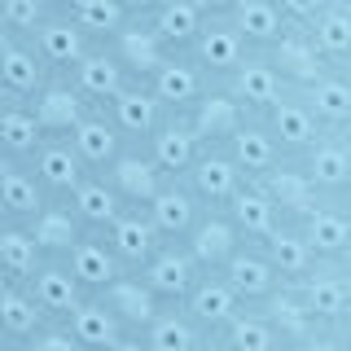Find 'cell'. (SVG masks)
I'll return each instance as SVG.
<instances>
[{
  "instance_id": "9c48e42d",
  "label": "cell",
  "mask_w": 351,
  "mask_h": 351,
  "mask_svg": "<svg viewBox=\"0 0 351 351\" xmlns=\"http://www.w3.org/2000/svg\"><path fill=\"white\" fill-rule=\"evenodd\" d=\"M219 88H224V93L233 97V101L246 110V114H263V110L277 101V97H281L290 84L281 80V71L272 66L268 53H255V49H250L246 58H241L237 71L228 75V80H219Z\"/></svg>"
},
{
  "instance_id": "603a6c76",
  "label": "cell",
  "mask_w": 351,
  "mask_h": 351,
  "mask_svg": "<svg viewBox=\"0 0 351 351\" xmlns=\"http://www.w3.org/2000/svg\"><path fill=\"white\" fill-rule=\"evenodd\" d=\"M31 171L44 180V189L53 197H71L75 184L88 176V162L80 158L71 136H44V145L31 154Z\"/></svg>"
},
{
  "instance_id": "7402d4cb",
  "label": "cell",
  "mask_w": 351,
  "mask_h": 351,
  "mask_svg": "<svg viewBox=\"0 0 351 351\" xmlns=\"http://www.w3.org/2000/svg\"><path fill=\"white\" fill-rule=\"evenodd\" d=\"M211 347L215 351H285L290 338H285L255 303H241L237 312L224 321V329L215 334Z\"/></svg>"
},
{
  "instance_id": "3957f363",
  "label": "cell",
  "mask_w": 351,
  "mask_h": 351,
  "mask_svg": "<svg viewBox=\"0 0 351 351\" xmlns=\"http://www.w3.org/2000/svg\"><path fill=\"white\" fill-rule=\"evenodd\" d=\"M294 294H299L303 312L312 321H329V325H347V312H351V263H334V259H321L307 277L290 281Z\"/></svg>"
},
{
  "instance_id": "7c38bea8",
  "label": "cell",
  "mask_w": 351,
  "mask_h": 351,
  "mask_svg": "<svg viewBox=\"0 0 351 351\" xmlns=\"http://www.w3.org/2000/svg\"><path fill=\"white\" fill-rule=\"evenodd\" d=\"M106 176H110V184L123 193L128 206H145L149 197L162 189V180H167V171L154 162L145 141H128V145L119 149V158L106 167Z\"/></svg>"
},
{
  "instance_id": "60d3db41",
  "label": "cell",
  "mask_w": 351,
  "mask_h": 351,
  "mask_svg": "<svg viewBox=\"0 0 351 351\" xmlns=\"http://www.w3.org/2000/svg\"><path fill=\"white\" fill-rule=\"evenodd\" d=\"M71 141H75V149H80V158L88 162V171H106L110 162L119 158V149L128 145V136L119 132V123L110 119L106 106H97L93 114L71 132Z\"/></svg>"
},
{
  "instance_id": "ffe728a7",
  "label": "cell",
  "mask_w": 351,
  "mask_h": 351,
  "mask_svg": "<svg viewBox=\"0 0 351 351\" xmlns=\"http://www.w3.org/2000/svg\"><path fill=\"white\" fill-rule=\"evenodd\" d=\"M184 180H189V189L202 197V206H224L246 176L237 171V162L228 158L224 145H202L197 158H193V167L184 171Z\"/></svg>"
},
{
  "instance_id": "cb8c5ba5",
  "label": "cell",
  "mask_w": 351,
  "mask_h": 351,
  "mask_svg": "<svg viewBox=\"0 0 351 351\" xmlns=\"http://www.w3.org/2000/svg\"><path fill=\"white\" fill-rule=\"evenodd\" d=\"M294 93L312 110V119L321 123V132H351V75L329 71L321 80L294 88Z\"/></svg>"
},
{
  "instance_id": "4fadbf2b",
  "label": "cell",
  "mask_w": 351,
  "mask_h": 351,
  "mask_svg": "<svg viewBox=\"0 0 351 351\" xmlns=\"http://www.w3.org/2000/svg\"><path fill=\"white\" fill-rule=\"evenodd\" d=\"M31 110H36V119L44 123V132H49V136H71V132L80 128V123H84L88 114H93L97 106L88 101L80 88H75L71 75L58 71L49 84L40 88V97L31 101Z\"/></svg>"
},
{
  "instance_id": "681fc988",
  "label": "cell",
  "mask_w": 351,
  "mask_h": 351,
  "mask_svg": "<svg viewBox=\"0 0 351 351\" xmlns=\"http://www.w3.org/2000/svg\"><path fill=\"white\" fill-rule=\"evenodd\" d=\"M58 9H62V0H5V9H0V27L31 40L44 22L58 14Z\"/></svg>"
},
{
  "instance_id": "4316f807",
  "label": "cell",
  "mask_w": 351,
  "mask_h": 351,
  "mask_svg": "<svg viewBox=\"0 0 351 351\" xmlns=\"http://www.w3.org/2000/svg\"><path fill=\"white\" fill-rule=\"evenodd\" d=\"M22 285H31V294L40 299V307H44L49 316H71L75 307H80L88 294H93V290H88V285L71 272V263H66L62 255H49V259L40 263L36 277L22 281Z\"/></svg>"
},
{
  "instance_id": "8992f818",
  "label": "cell",
  "mask_w": 351,
  "mask_h": 351,
  "mask_svg": "<svg viewBox=\"0 0 351 351\" xmlns=\"http://www.w3.org/2000/svg\"><path fill=\"white\" fill-rule=\"evenodd\" d=\"M246 40L237 36L233 27H228V18L219 14V5L211 9V18L202 22V31H197V40L184 49V58H189L197 71L206 75L211 84H219V80H228V75L241 66V58H246Z\"/></svg>"
},
{
  "instance_id": "30bf717a",
  "label": "cell",
  "mask_w": 351,
  "mask_h": 351,
  "mask_svg": "<svg viewBox=\"0 0 351 351\" xmlns=\"http://www.w3.org/2000/svg\"><path fill=\"white\" fill-rule=\"evenodd\" d=\"M255 119L263 123V132L277 141L281 158H299V154L312 145L316 136H321V123H316L312 110L299 101V93H294V88H285L277 101L263 110V114H255Z\"/></svg>"
},
{
  "instance_id": "9a60e30c",
  "label": "cell",
  "mask_w": 351,
  "mask_h": 351,
  "mask_svg": "<svg viewBox=\"0 0 351 351\" xmlns=\"http://www.w3.org/2000/svg\"><path fill=\"white\" fill-rule=\"evenodd\" d=\"M145 211H149V219L158 224V233L167 237V241H184L206 206H202V197L189 189V180H184V176H167V180H162V189L145 202Z\"/></svg>"
},
{
  "instance_id": "bcb514c9",
  "label": "cell",
  "mask_w": 351,
  "mask_h": 351,
  "mask_svg": "<svg viewBox=\"0 0 351 351\" xmlns=\"http://www.w3.org/2000/svg\"><path fill=\"white\" fill-rule=\"evenodd\" d=\"M27 224H31V233H36V241L44 246V255H66V250L88 233L84 219L75 215L71 197H53V202L44 206L36 219H27Z\"/></svg>"
},
{
  "instance_id": "5bb4252c",
  "label": "cell",
  "mask_w": 351,
  "mask_h": 351,
  "mask_svg": "<svg viewBox=\"0 0 351 351\" xmlns=\"http://www.w3.org/2000/svg\"><path fill=\"white\" fill-rule=\"evenodd\" d=\"M219 14L246 40V49H255V53H268L285 31V5L281 0H219Z\"/></svg>"
},
{
  "instance_id": "f6af8a7d",
  "label": "cell",
  "mask_w": 351,
  "mask_h": 351,
  "mask_svg": "<svg viewBox=\"0 0 351 351\" xmlns=\"http://www.w3.org/2000/svg\"><path fill=\"white\" fill-rule=\"evenodd\" d=\"M224 149H228V158L237 162V171L246 176V180H255V176H263V171H272L281 162V149H277V141L263 132V123L255 114L241 123L233 136L224 141Z\"/></svg>"
},
{
  "instance_id": "6da1fadb",
  "label": "cell",
  "mask_w": 351,
  "mask_h": 351,
  "mask_svg": "<svg viewBox=\"0 0 351 351\" xmlns=\"http://www.w3.org/2000/svg\"><path fill=\"white\" fill-rule=\"evenodd\" d=\"M285 14L303 22L312 44L334 71L351 75V9L343 0H281Z\"/></svg>"
},
{
  "instance_id": "836d02e7",
  "label": "cell",
  "mask_w": 351,
  "mask_h": 351,
  "mask_svg": "<svg viewBox=\"0 0 351 351\" xmlns=\"http://www.w3.org/2000/svg\"><path fill=\"white\" fill-rule=\"evenodd\" d=\"M149 88H154V97H158L167 110H176V114H184L197 97L211 88V80H206L197 66L184 58V53H171L167 62H162V71H154L149 80H145Z\"/></svg>"
},
{
  "instance_id": "f35d334b",
  "label": "cell",
  "mask_w": 351,
  "mask_h": 351,
  "mask_svg": "<svg viewBox=\"0 0 351 351\" xmlns=\"http://www.w3.org/2000/svg\"><path fill=\"white\" fill-rule=\"evenodd\" d=\"M44 321H53V316L40 307V299L31 294V285L5 277V285H0V334H5V343L27 347V338L36 334Z\"/></svg>"
},
{
  "instance_id": "44dd1931",
  "label": "cell",
  "mask_w": 351,
  "mask_h": 351,
  "mask_svg": "<svg viewBox=\"0 0 351 351\" xmlns=\"http://www.w3.org/2000/svg\"><path fill=\"white\" fill-rule=\"evenodd\" d=\"M106 241L119 250V259H123L128 268L136 272V268H145V263H149L154 255H158L167 237L158 233V224L149 219L145 206H128V211H123V215L114 219V224L106 228Z\"/></svg>"
},
{
  "instance_id": "f907efd6",
  "label": "cell",
  "mask_w": 351,
  "mask_h": 351,
  "mask_svg": "<svg viewBox=\"0 0 351 351\" xmlns=\"http://www.w3.org/2000/svg\"><path fill=\"white\" fill-rule=\"evenodd\" d=\"M84 343L75 338V329L62 321V316H53V321H44L36 334L27 338V347L22 351H80Z\"/></svg>"
},
{
  "instance_id": "7bdbcfd3",
  "label": "cell",
  "mask_w": 351,
  "mask_h": 351,
  "mask_svg": "<svg viewBox=\"0 0 351 351\" xmlns=\"http://www.w3.org/2000/svg\"><path fill=\"white\" fill-rule=\"evenodd\" d=\"M49 259L27 219H0V272L9 281H31Z\"/></svg>"
},
{
  "instance_id": "5b68a950",
  "label": "cell",
  "mask_w": 351,
  "mask_h": 351,
  "mask_svg": "<svg viewBox=\"0 0 351 351\" xmlns=\"http://www.w3.org/2000/svg\"><path fill=\"white\" fill-rule=\"evenodd\" d=\"M294 162L321 197H351V132H321Z\"/></svg>"
},
{
  "instance_id": "b9f144b4",
  "label": "cell",
  "mask_w": 351,
  "mask_h": 351,
  "mask_svg": "<svg viewBox=\"0 0 351 351\" xmlns=\"http://www.w3.org/2000/svg\"><path fill=\"white\" fill-rule=\"evenodd\" d=\"M44 123L36 119L31 101H14V97H0V154L5 158H22L31 162V154L44 145Z\"/></svg>"
},
{
  "instance_id": "d4e9b609",
  "label": "cell",
  "mask_w": 351,
  "mask_h": 351,
  "mask_svg": "<svg viewBox=\"0 0 351 351\" xmlns=\"http://www.w3.org/2000/svg\"><path fill=\"white\" fill-rule=\"evenodd\" d=\"M184 119H189V128L197 132V141H202V145H224V141L233 136V132L246 123L250 114H246V110H241L219 84H211L189 110H184Z\"/></svg>"
},
{
  "instance_id": "d6a6232c",
  "label": "cell",
  "mask_w": 351,
  "mask_h": 351,
  "mask_svg": "<svg viewBox=\"0 0 351 351\" xmlns=\"http://www.w3.org/2000/svg\"><path fill=\"white\" fill-rule=\"evenodd\" d=\"M110 53H114L119 62L128 66L132 80H149L154 71H162V62L171 58L167 49H162V40L154 36V31L145 27V18H141V9L132 14V22L123 31H119L114 40H110Z\"/></svg>"
},
{
  "instance_id": "e575fe53",
  "label": "cell",
  "mask_w": 351,
  "mask_h": 351,
  "mask_svg": "<svg viewBox=\"0 0 351 351\" xmlns=\"http://www.w3.org/2000/svg\"><path fill=\"white\" fill-rule=\"evenodd\" d=\"M184 307H189V316L211 334V343H215V334L224 329V321L241 307V294L219 277V272H202V277L193 281V290L184 294Z\"/></svg>"
},
{
  "instance_id": "8fae6325",
  "label": "cell",
  "mask_w": 351,
  "mask_h": 351,
  "mask_svg": "<svg viewBox=\"0 0 351 351\" xmlns=\"http://www.w3.org/2000/svg\"><path fill=\"white\" fill-rule=\"evenodd\" d=\"M268 58H272V66L281 71V80L290 88H303V84H312V80H321V75L334 71V66L321 58V49L312 44L307 27L294 22L290 14H285V31H281V40L268 49Z\"/></svg>"
},
{
  "instance_id": "484cf974",
  "label": "cell",
  "mask_w": 351,
  "mask_h": 351,
  "mask_svg": "<svg viewBox=\"0 0 351 351\" xmlns=\"http://www.w3.org/2000/svg\"><path fill=\"white\" fill-rule=\"evenodd\" d=\"M106 110H110V119L119 123V132H123L128 141H149L154 128H158L162 119L171 114V110L162 106L158 97H154V88H149L145 80H132Z\"/></svg>"
},
{
  "instance_id": "ab89813d",
  "label": "cell",
  "mask_w": 351,
  "mask_h": 351,
  "mask_svg": "<svg viewBox=\"0 0 351 351\" xmlns=\"http://www.w3.org/2000/svg\"><path fill=\"white\" fill-rule=\"evenodd\" d=\"M93 294H101V299L114 307V312L123 316V321L136 329V334L162 312V299L154 294V285L141 277V272H123V277H114L110 285H101V290H93Z\"/></svg>"
},
{
  "instance_id": "2e32d148",
  "label": "cell",
  "mask_w": 351,
  "mask_h": 351,
  "mask_svg": "<svg viewBox=\"0 0 351 351\" xmlns=\"http://www.w3.org/2000/svg\"><path fill=\"white\" fill-rule=\"evenodd\" d=\"M49 202H53V193L31 171V162L0 154V219H36Z\"/></svg>"
},
{
  "instance_id": "ac0fdd59",
  "label": "cell",
  "mask_w": 351,
  "mask_h": 351,
  "mask_svg": "<svg viewBox=\"0 0 351 351\" xmlns=\"http://www.w3.org/2000/svg\"><path fill=\"white\" fill-rule=\"evenodd\" d=\"M141 347L145 351H215L211 334L193 321L184 303H162V312L141 329Z\"/></svg>"
},
{
  "instance_id": "ba28073f",
  "label": "cell",
  "mask_w": 351,
  "mask_h": 351,
  "mask_svg": "<svg viewBox=\"0 0 351 351\" xmlns=\"http://www.w3.org/2000/svg\"><path fill=\"white\" fill-rule=\"evenodd\" d=\"M66 325L75 329V338H80L84 347H106V351H145L141 347V334L132 329L123 316L110 307L101 294H88V299L75 307L71 316H62Z\"/></svg>"
},
{
  "instance_id": "7dc6e473",
  "label": "cell",
  "mask_w": 351,
  "mask_h": 351,
  "mask_svg": "<svg viewBox=\"0 0 351 351\" xmlns=\"http://www.w3.org/2000/svg\"><path fill=\"white\" fill-rule=\"evenodd\" d=\"M259 250L272 259V268L281 272V281H299V277H307V272L321 263V259L312 255V246L299 237V228H294L290 219H281V224L259 241Z\"/></svg>"
},
{
  "instance_id": "277c9868",
  "label": "cell",
  "mask_w": 351,
  "mask_h": 351,
  "mask_svg": "<svg viewBox=\"0 0 351 351\" xmlns=\"http://www.w3.org/2000/svg\"><path fill=\"white\" fill-rule=\"evenodd\" d=\"M53 66L40 58V49L27 36L0 27V97H14V101H36L40 88L53 80Z\"/></svg>"
},
{
  "instance_id": "8d00e7d4",
  "label": "cell",
  "mask_w": 351,
  "mask_h": 351,
  "mask_svg": "<svg viewBox=\"0 0 351 351\" xmlns=\"http://www.w3.org/2000/svg\"><path fill=\"white\" fill-rule=\"evenodd\" d=\"M145 145H149V154H154V162H158L167 176H184V171L193 167L202 141H197V132L189 128V119L171 110V114L162 119L158 128H154V136L145 141Z\"/></svg>"
},
{
  "instance_id": "ee69618b",
  "label": "cell",
  "mask_w": 351,
  "mask_h": 351,
  "mask_svg": "<svg viewBox=\"0 0 351 351\" xmlns=\"http://www.w3.org/2000/svg\"><path fill=\"white\" fill-rule=\"evenodd\" d=\"M255 184H259V189L272 197V202H277V211H281L285 219L303 215L307 206H312L316 197H321V193L312 189V180H307V176H303V167H299V162H294V158H281V162H277V167H272V171L255 176Z\"/></svg>"
},
{
  "instance_id": "f1b7e54d",
  "label": "cell",
  "mask_w": 351,
  "mask_h": 351,
  "mask_svg": "<svg viewBox=\"0 0 351 351\" xmlns=\"http://www.w3.org/2000/svg\"><path fill=\"white\" fill-rule=\"evenodd\" d=\"M71 80H75V88H80L93 106H110L132 84V75H128V66L110 53V44H97V49L71 71Z\"/></svg>"
},
{
  "instance_id": "d590c367",
  "label": "cell",
  "mask_w": 351,
  "mask_h": 351,
  "mask_svg": "<svg viewBox=\"0 0 351 351\" xmlns=\"http://www.w3.org/2000/svg\"><path fill=\"white\" fill-rule=\"evenodd\" d=\"M71 206H75V215L84 219V228H93V233H106V228L128 211L123 193L110 184V176H106V171H88L84 180L75 184Z\"/></svg>"
},
{
  "instance_id": "f546056e",
  "label": "cell",
  "mask_w": 351,
  "mask_h": 351,
  "mask_svg": "<svg viewBox=\"0 0 351 351\" xmlns=\"http://www.w3.org/2000/svg\"><path fill=\"white\" fill-rule=\"evenodd\" d=\"M31 44L40 49V58L49 62L53 71H66V75H71L75 66H80V62L88 58V53L97 49V44L88 40V36H84L80 27H75L71 18H66V9H58V14L44 22L36 36H31Z\"/></svg>"
},
{
  "instance_id": "7a4b0ae2",
  "label": "cell",
  "mask_w": 351,
  "mask_h": 351,
  "mask_svg": "<svg viewBox=\"0 0 351 351\" xmlns=\"http://www.w3.org/2000/svg\"><path fill=\"white\" fill-rule=\"evenodd\" d=\"M316 259L351 263V197H316L303 215L290 219Z\"/></svg>"
},
{
  "instance_id": "d6986e66",
  "label": "cell",
  "mask_w": 351,
  "mask_h": 351,
  "mask_svg": "<svg viewBox=\"0 0 351 351\" xmlns=\"http://www.w3.org/2000/svg\"><path fill=\"white\" fill-rule=\"evenodd\" d=\"M136 272L154 285V294H158L162 303H184V294H189L193 281L202 277V268H197V259L189 255L184 241H162V250Z\"/></svg>"
},
{
  "instance_id": "e0dca14e",
  "label": "cell",
  "mask_w": 351,
  "mask_h": 351,
  "mask_svg": "<svg viewBox=\"0 0 351 351\" xmlns=\"http://www.w3.org/2000/svg\"><path fill=\"white\" fill-rule=\"evenodd\" d=\"M184 246H189V255L197 259L202 272H219L228 263V255L241 246V233H237L233 219H228L224 206H206V211L197 215V224L189 228Z\"/></svg>"
},
{
  "instance_id": "4dcf8cb0",
  "label": "cell",
  "mask_w": 351,
  "mask_h": 351,
  "mask_svg": "<svg viewBox=\"0 0 351 351\" xmlns=\"http://www.w3.org/2000/svg\"><path fill=\"white\" fill-rule=\"evenodd\" d=\"M141 5H145V0H62L66 18H71L93 44H110L132 22V14H136Z\"/></svg>"
},
{
  "instance_id": "c3c4849f",
  "label": "cell",
  "mask_w": 351,
  "mask_h": 351,
  "mask_svg": "<svg viewBox=\"0 0 351 351\" xmlns=\"http://www.w3.org/2000/svg\"><path fill=\"white\" fill-rule=\"evenodd\" d=\"M255 307H259V312H263L272 325L281 329L285 338H290V347H299V338H303L307 329L316 325L312 316L303 312V303H299V294H294V285H290V281H281L277 290H268V294H263V299H259Z\"/></svg>"
},
{
  "instance_id": "52a82bcc",
  "label": "cell",
  "mask_w": 351,
  "mask_h": 351,
  "mask_svg": "<svg viewBox=\"0 0 351 351\" xmlns=\"http://www.w3.org/2000/svg\"><path fill=\"white\" fill-rule=\"evenodd\" d=\"M215 5L219 0H145V5H141V18H145V27L162 40L167 53H184L197 40V31L211 18Z\"/></svg>"
},
{
  "instance_id": "74e56055",
  "label": "cell",
  "mask_w": 351,
  "mask_h": 351,
  "mask_svg": "<svg viewBox=\"0 0 351 351\" xmlns=\"http://www.w3.org/2000/svg\"><path fill=\"white\" fill-rule=\"evenodd\" d=\"M224 211H228V219L237 224L241 241H255V246H259V241L285 219V215L277 211V202H272V197L263 193L255 180H241V184H237V193L224 202Z\"/></svg>"
},
{
  "instance_id": "83f0119b",
  "label": "cell",
  "mask_w": 351,
  "mask_h": 351,
  "mask_svg": "<svg viewBox=\"0 0 351 351\" xmlns=\"http://www.w3.org/2000/svg\"><path fill=\"white\" fill-rule=\"evenodd\" d=\"M219 277L241 294V303H259L268 290H277V285H281V272L272 268V259L263 255L255 241H241L233 255H228V263L219 268Z\"/></svg>"
},
{
  "instance_id": "1f68e13d",
  "label": "cell",
  "mask_w": 351,
  "mask_h": 351,
  "mask_svg": "<svg viewBox=\"0 0 351 351\" xmlns=\"http://www.w3.org/2000/svg\"><path fill=\"white\" fill-rule=\"evenodd\" d=\"M66 263H71V272L75 277H80L88 290H101V285H110L114 277H123V272H132L123 259H119V250L110 246L106 241V233H93V228H88V233L75 241L71 250H66L62 255Z\"/></svg>"
}]
</instances>
